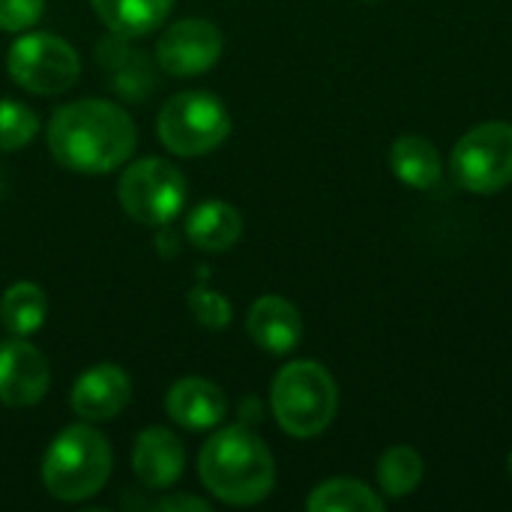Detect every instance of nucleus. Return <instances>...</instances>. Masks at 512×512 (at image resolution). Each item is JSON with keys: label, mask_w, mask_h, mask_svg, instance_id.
Segmentation results:
<instances>
[{"label": "nucleus", "mask_w": 512, "mask_h": 512, "mask_svg": "<svg viewBox=\"0 0 512 512\" xmlns=\"http://www.w3.org/2000/svg\"><path fill=\"white\" fill-rule=\"evenodd\" d=\"M138 132L132 117L105 99H81L54 111L48 123V147L54 159L78 174H105L126 162Z\"/></svg>", "instance_id": "1"}, {"label": "nucleus", "mask_w": 512, "mask_h": 512, "mask_svg": "<svg viewBox=\"0 0 512 512\" xmlns=\"http://www.w3.org/2000/svg\"><path fill=\"white\" fill-rule=\"evenodd\" d=\"M198 474L219 501L234 507L264 501L276 483V465L267 444L243 426L222 429L204 444Z\"/></svg>", "instance_id": "2"}, {"label": "nucleus", "mask_w": 512, "mask_h": 512, "mask_svg": "<svg viewBox=\"0 0 512 512\" xmlns=\"http://www.w3.org/2000/svg\"><path fill=\"white\" fill-rule=\"evenodd\" d=\"M270 405L276 423L294 438H315L321 435L339 408V390L333 375L312 360L288 363L270 390Z\"/></svg>", "instance_id": "3"}, {"label": "nucleus", "mask_w": 512, "mask_h": 512, "mask_svg": "<svg viewBox=\"0 0 512 512\" xmlns=\"http://www.w3.org/2000/svg\"><path fill=\"white\" fill-rule=\"evenodd\" d=\"M108 474L111 447L90 426L63 429L42 459V483L57 501H84L96 495L108 483Z\"/></svg>", "instance_id": "4"}, {"label": "nucleus", "mask_w": 512, "mask_h": 512, "mask_svg": "<svg viewBox=\"0 0 512 512\" xmlns=\"http://www.w3.org/2000/svg\"><path fill=\"white\" fill-rule=\"evenodd\" d=\"M159 141L177 156H204L216 150L231 132V114L219 96L204 90H183L159 111Z\"/></svg>", "instance_id": "5"}, {"label": "nucleus", "mask_w": 512, "mask_h": 512, "mask_svg": "<svg viewBox=\"0 0 512 512\" xmlns=\"http://www.w3.org/2000/svg\"><path fill=\"white\" fill-rule=\"evenodd\" d=\"M123 210L141 225H168L186 204V180L165 159H141L129 165L117 183Z\"/></svg>", "instance_id": "6"}, {"label": "nucleus", "mask_w": 512, "mask_h": 512, "mask_svg": "<svg viewBox=\"0 0 512 512\" xmlns=\"http://www.w3.org/2000/svg\"><path fill=\"white\" fill-rule=\"evenodd\" d=\"M453 177L462 189L489 195L512 183V126L492 120L465 132L453 150Z\"/></svg>", "instance_id": "7"}, {"label": "nucleus", "mask_w": 512, "mask_h": 512, "mask_svg": "<svg viewBox=\"0 0 512 512\" xmlns=\"http://www.w3.org/2000/svg\"><path fill=\"white\" fill-rule=\"evenodd\" d=\"M6 69L12 81L30 93L54 96L78 81L81 60L69 42L51 33H27L12 42Z\"/></svg>", "instance_id": "8"}, {"label": "nucleus", "mask_w": 512, "mask_h": 512, "mask_svg": "<svg viewBox=\"0 0 512 512\" xmlns=\"http://www.w3.org/2000/svg\"><path fill=\"white\" fill-rule=\"evenodd\" d=\"M222 54V33L213 21L183 18L171 24L156 42V60L171 75H201L216 66Z\"/></svg>", "instance_id": "9"}, {"label": "nucleus", "mask_w": 512, "mask_h": 512, "mask_svg": "<svg viewBox=\"0 0 512 512\" xmlns=\"http://www.w3.org/2000/svg\"><path fill=\"white\" fill-rule=\"evenodd\" d=\"M48 390V363L21 336L0 342V402L9 408L36 405Z\"/></svg>", "instance_id": "10"}, {"label": "nucleus", "mask_w": 512, "mask_h": 512, "mask_svg": "<svg viewBox=\"0 0 512 512\" xmlns=\"http://www.w3.org/2000/svg\"><path fill=\"white\" fill-rule=\"evenodd\" d=\"M129 399H132L129 375L120 366L102 363L87 369L75 381L69 405L81 420H111L129 405Z\"/></svg>", "instance_id": "11"}, {"label": "nucleus", "mask_w": 512, "mask_h": 512, "mask_svg": "<svg viewBox=\"0 0 512 512\" xmlns=\"http://www.w3.org/2000/svg\"><path fill=\"white\" fill-rule=\"evenodd\" d=\"M183 465H186V450L174 432L153 426L138 435L132 450V468L147 489L174 486L183 474Z\"/></svg>", "instance_id": "12"}, {"label": "nucleus", "mask_w": 512, "mask_h": 512, "mask_svg": "<svg viewBox=\"0 0 512 512\" xmlns=\"http://www.w3.org/2000/svg\"><path fill=\"white\" fill-rule=\"evenodd\" d=\"M249 336L267 354H291L303 336V318L285 297L267 294L249 309Z\"/></svg>", "instance_id": "13"}, {"label": "nucleus", "mask_w": 512, "mask_h": 512, "mask_svg": "<svg viewBox=\"0 0 512 512\" xmlns=\"http://www.w3.org/2000/svg\"><path fill=\"white\" fill-rule=\"evenodd\" d=\"M165 408L177 426L192 429V432H204V429H213L222 423L228 402L216 384H210L204 378H183L171 387Z\"/></svg>", "instance_id": "14"}, {"label": "nucleus", "mask_w": 512, "mask_h": 512, "mask_svg": "<svg viewBox=\"0 0 512 512\" xmlns=\"http://www.w3.org/2000/svg\"><path fill=\"white\" fill-rule=\"evenodd\" d=\"M243 234V216L228 201H201L186 219V237L204 252H225Z\"/></svg>", "instance_id": "15"}, {"label": "nucleus", "mask_w": 512, "mask_h": 512, "mask_svg": "<svg viewBox=\"0 0 512 512\" xmlns=\"http://www.w3.org/2000/svg\"><path fill=\"white\" fill-rule=\"evenodd\" d=\"M102 24L123 39L153 33L168 18L174 0H90Z\"/></svg>", "instance_id": "16"}, {"label": "nucleus", "mask_w": 512, "mask_h": 512, "mask_svg": "<svg viewBox=\"0 0 512 512\" xmlns=\"http://www.w3.org/2000/svg\"><path fill=\"white\" fill-rule=\"evenodd\" d=\"M390 168L411 189H432L441 180V156L435 144L420 135H405L393 144Z\"/></svg>", "instance_id": "17"}, {"label": "nucleus", "mask_w": 512, "mask_h": 512, "mask_svg": "<svg viewBox=\"0 0 512 512\" xmlns=\"http://www.w3.org/2000/svg\"><path fill=\"white\" fill-rule=\"evenodd\" d=\"M45 312H48V297L33 282H15L0 300V324L21 339L42 327Z\"/></svg>", "instance_id": "18"}, {"label": "nucleus", "mask_w": 512, "mask_h": 512, "mask_svg": "<svg viewBox=\"0 0 512 512\" xmlns=\"http://www.w3.org/2000/svg\"><path fill=\"white\" fill-rule=\"evenodd\" d=\"M306 507L312 512H381L384 501L360 480H327L309 495Z\"/></svg>", "instance_id": "19"}, {"label": "nucleus", "mask_w": 512, "mask_h": 512, "mask_svg": "<svg viewBox=\"0 0 512 512\" xmlns=\"http://www.w3.org/2000/svg\"><path fill=\"white\" fill-rule=\"evenodd\" d=\"M423 480V459L414 447H390L378 462V486L390 498L411 495Z\"/></svg>", "instance_id": "20"}, {"label": "nucleus", "mask_w": 512, "mask_h": 512, "mask_svg": "<svg viewBox=\"0 0 512 512\" xmlns=\"http://www.w3.org/2000/svg\"><path fill=\"white\" fill-rule=\"evenodd\" d=\"M36 129L39 120L27 105L15 99H0V153L24 147L27 141H33Z\"/></svg>", "instance_id": "21"}, {"label": "nucleus", "mask_w": 512, "mask_h": 512, "mask_svg": "<svg viewBox=\"0 0 512 512\" xmlns=\"http://www.w3.org/2000/svg\"><path fill=\"white\" fill-rule=\"evenodd\" d=\"M189 309H192L195 321L207 330H225L231 321V303L219 291L204 288V285H195L189 291Z\"/></svg>", "instance_id": "22"}, {"label": "nucleus", "mask_w": 512, "mask_h": 512, "mask_svg": "<svg viewBox=\"0 0 512 512\" xmlns=\"http://www.w3.org/2000/svg\"><path fill=\"white\" fill-rule=\"evenodd\" d=\"M45 0H0V30L21 33L42 18Z\"/></svg>", "instance_id": "23"}, {"label": "nucleus", "mask_w": 512, "mask_h": 512, "mask_svg": "<svg viewBox=\"0 0 512 512\" xmlns=\"http://www.w3.org/2000/svg\"><path fill=\"white\" fill-rule=\"evenodd\" d=\"M156 510H162V512H174V510L207 512L210 510V504H207V501H198V498H192V495H171V498L159 501V504H156Z\"/></svg>", "instance_id": "24"}, {"label": "nucleus", "mask_w": 512, "mask_h": 512, "mask_svg": "<svg viewBox=\"0 0 512 512\" xmlns=\"http://www.w3.org/2000/svg\"><path fill=\"white\" fill-rule=\"evenodd\" d=\"M0 195H3V174H0Z\"/></svg>", "instance_id": "25"}, {"label": "nucleus", "mask_w": 512, "mask_h": 512, "mask_svg": "<svg viewBox=\"0 0 512 512\" xmlns=\"http://www.w3.org/2000/svg\"><path fill=\"white\" fill-rule=\"evenodd\" d=\"M510 474H512V453H510Z\"/></svg>", "instance_id": "26"}]
</instances>
